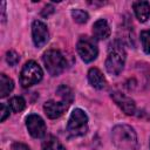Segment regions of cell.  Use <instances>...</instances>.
I'll return each mask as SVG.
<instances>
[{"label": "cell", "mask_w": 150, "mask_h": 150, "mask_svg": "<svg viewBox=\"0 0 150 150\" xmlns=\"http://www.w3.org/2000/svg\"><path fill=\"white\" fill-rule=\"evenodd\" d=\"M56 91H57V95L62 98L63 102H66L68 104H70L73 102L74 96H73V91L70 90L69 87H67V86H60Z\"/></svg>", "instance_id": "2e32d148"}, {"label": "cell", "mask_w": 150, "mask_h": 150, "mask_svg": "<svg viewBox=\"0 0 150 150\" xmlns=\"http://www.w3.org/2000/svg\"><path fill=\"white\" fill-rule=\"evenodd\" d=\"M93 34H94V38L97 39V40H104V39L109 38L110 27H109L108 22L104 19L97 20L93 25Z\"/></svg>", "instance_id": "8fae6325"}, {"label": "cell", "mask_w": 150, "mask_h": 150, "mask_svg": "<svg viewBox=\"0 0 150 150\" xmlns=\"http://www.w3.org/2000/svg\"><path fill=\"white\" fill-rule=\"evenodd\" d=\"M32 36H33V42L36 47H42L47 43L49 39V33L46 23H43L40 20H35L32 26Z\"/></svg>", "instance_id": "ba28073f"}, {"label": "cell", "mask_w": 150, "mask_h": 150, "mask_svg": "<svg viewBox=\"0 0 150 150\" xmlns=\"http://www.w3.org/2000/svg\"><path fill=\"white\" fill-rule=\"evenodd\" d=\"M42 75L43 73L41 67L34 61H28L22 67V70L20 74V83L25 88L32 87L41 81Z\"/></svg>", "instance_id": "277c9868"}, {"label": "cell", "mask_w": 150, "mask_h": 150, "mask_svg": "<svg viewBox=\"0 0 150 150\" xmlns=\"http://www.w3.org/2000/svg\"><path fill=\"white\" fill-rule=\"evenodd\" d=\"M76 49H77L79 55L81 56V59L84 62L94 61L98 54V49H97L95 41L88 36L80 38V40L76 45Z\"/></svg>", "instance_id": "8992f818"}, {"label": "cell", "mask_w": 150, "mask_h": 150, "mask_svg": "<svg viewBox=\"0 0 150 150\" xmlns=\"http://www.w3.org/2000/svg\"><path fill=\"white\" fill-rule=\"evenodd\" d=\"M135 14L141 22H145L150 16V5L148 1H136L132 5Z\"/></svg>", "instance_id": "4fadbf2b"}, {"label": "cell", "mask_w": 150, "mask_h": 150, "mask_svg": "<svg viewBox=\"0 0 150 150\" xmlns=\"http://www.w3.org/2000/svg\"><path fill=\"white\" fill-rule=\"evenodd\" d=\"M69 107L68 103L61 101V102H56V101H47L43 105V110L46 112V115L49 117V118H57L60 117L66 110L67 108Z\"/></svg>", "instance_id": "30bf717a"}, {"label": "cell", "mask_w": 150, "mask_h": 150, "mask_svg": "<svg viewBox=\"0 0 150 150\" xmlns=\"http://www.w3.org/2000/svg\"><path fill=\"white\" fill-rule=\"evenodd\" d=\"M26 127L28 129V132L34 137V138H41L46 134V124L45 121L35 114L28 115L26 118Z\"/></svg>", "instance_id": "52a82bcc"}, {"label": "cell", "mask_w": 150, "mask_h": 150, "mask_svg": "<svg viewBox=\"0 0 150 150\" xmlns=\"http://www.w3.org/2000/svg\"><path fill=\"white\" fill-rule=\"evenodd\" d=\"M112 143L120 150H136L137 136L135 130L127 124H118L111 132Z\"/></svg>", "instance_id": "6da1fadb"}, {"label": "cell", "mask_w": 150, "mask_h": 150, "mask_svg": "<svg viewBox=\"0 0 150 150\" xmlns=\"http://www.w3.org/2000/svg\"><path fill=\"white\" fill-rule=\"evenodd\" d=\"M88 80H89V83L94 88H96V89H103L105 87V84H107L103 74L97 68H90L89 69V71H88Z\"/></svg>", "instance_id": "7c38bea8"}, {"label": "cell", "mask_w": 150, "mask_h": 150, "mask_svg": "<svg viewBox=\"0 0 150 150\" xmlns=\"http://www.w3.org/2000/svg\"><path fill=\"white\" fill-rule=\"evenodd\" d=\"M53 13H54V6H53V5H47V6H45V8L42 9L41 15L45 16V18H47V16H49V15L53 14Z\"/></svg>", "instance_id": "7402d4cb"}, {"label": "cell", "mask_w": 150, "mask_h": 150, "mask_svg": "<svg viewBox=\"0 0 150 150\" xmlns=\"http://www.w3.org/2000/svg\"><path fill=\"white\" fill-rule=\"evenodd\" d=\"M124 62L125 52L123 49V46L120 42L115 41L110 45L109 54L105 60V69L111 75H118L124 67Z\"/></svg>", "instance_id": "7a4b0ae2"}, {"label": "cell", "mask_w": 150, "mask_h": 150, "mask_svg": "<svg viewBox=\"0 0 150 150\" xmlns=\"http://www.w3.org/2000/svg\"><path fill=\"white\" fill-rule=\"evenodd\" d=\"M67 130L71 136H82L88 131V117L82 109H74L67 123Z\"/></svg>", "instance_id": "3957f363"}, {"label": "cell", "mask_w": 150, "mask_h": 150, "mask_svg": "<svg viewBox=\"0 0 150 150\" xmlns=\"http://www.w3.org/2000/svg\"><path fill=\"white\" fill-rule=\"evenodd\" d=\"M42 150H66V148L61 144V142L54 137V136H49L42 145Z\"/></svg>", "instance_id": "9a60e30c"}, {"label": "cell", "mask_w": 150, "mask_h": 150, "mask_svg": "<svg viewBox=\"0 0 150 150\" xmlns=\"http://www.w3.org/2000/svg\"><path fill=\"white\" fill-rule=\"evenodd\" d=\"M111 98L114 100V102H115L127 115H132V114L135 112V109H136L135 102H134L130 97L125 96V95L122 94V93L114 91V93H111Z\"/></svg>", "instance_id": "9c48e42d"}, {"label": "cell", "mask_w": 150, "mask_h": 150, "mask_svg": "<svg viewBox=\"0 0 150 150\" xmlns=\"http://www.w3.org/2000/svg\"><path fill=\"white\" fill-rule=\"evenodd\" d=\"M141 42H142L143 50L146 54H150V29L143 30L141 33Z\"/></svg>", "instance_id": "d6986e66"}, {"label": "cell", "mask_w": 150, "mask_h": 150, "mask_svg": "<svg viewBox=\"0 0 150 150\" xmlns=\"http://www.w3.org/2000/svg\"><path fill=\"white\" fill-rule=\"evenodd\" d=\"M9 116V107H7L5 103H1V111H0V120L4 122Z\"/></svg>", "instance_id": "44dd1931"}, {"label": "cell", "mask_w": 150, "mask_h": 150, "mask_svg": "<svg viewBox=\"0 0 150 150\" xmlns=\"http://www.w3.org/2000/svg\"><path fill=\"white\" fill-rule=\"evenodd\" d=\"M13 88H14L13 80L6 76L5 74H1L0 75V96L6 97L13 90Z\"/></svg>", "instance_id": "5bb4252c"}, {"label": "cell", "mask_w": 150, "mask_h": 150, "mask_svg": "<svg viewBox=\"0 0 150 150\" xmlns=\"http://www.w3.org/2000/svg\"><path fill=\"white\" fill-rule=\"evenodd\" d=\"M19 60H20V56H19V54L16 52H14V50L7 52V54H6V61H7V63L9 66H16V63L19 62Z\"/></svg>", "instance_id": "ffe728a7"}, {"label": "cell", "mask_w": 150, "mask_h": 150, "mask_svg": "<svg viewBox=\"0 0 150 150\" xmlns=\"http://www.w3.org/2000/svg\"><path fill=\"white\" fill-rule=\"evenodd\" d=\"M42 59H43V63L46 66V69L53 76L60 75L66 68V60L59 50H55V49L47 50L43 54Z\"/></svg>", "instance_id": "5b68a950"}, {"label": "cell", "mask_w": 150, "mask_h": 150, "mask_svg": "<svg viewBox=\"0 0 150 150\" xmlns=\"http://www.w3.org/2000/svg\"><path fill=\"white\" fill-rule=\"evenodd\" d=\"M12 150H30L28 148V145L23 144V143H20V142H15L12 144Z\"/></svg>", "instance_id": "603a6c76"}, {"label": "cell", "mask_w": 150, "mask_h": 150, "mask_svg": "<svg viewBox=\"0 0 150 150\" xmlns=\"http://www.w3.org/2000/svg\"><path fill=\"white\" fill-rule=\"evenodd\" d=\"M9 107L14 112H20L26 107V101L21 96H14L9 101Z\"/></svg>", "instance_id": "e0dca14e"}, {"label": "cell", "mask_w": 150, "mask_h": 150, "mask_svg": "<svg viewBox=\"0 0 150 150\" xmlns=\"http://www.w3.org/2000/svg\"><path fill=\"white\" fill-rule=\"evenodd\" d=\"M71 16H73V19H74L77 23H84V22H87L88 19H89L88 13L84 12V11H82V9H74V11L71 12Z\"/></svg>", "instance_id": "ac0fdd59"}]
</instances>
